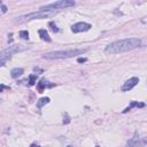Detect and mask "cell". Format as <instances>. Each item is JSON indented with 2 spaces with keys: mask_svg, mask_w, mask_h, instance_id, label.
I'll use <instances>...</instances> for the list:
<instances>
[{
  "mask_svg": "<svg viewBox=\"0 0 147 147\" xmlns=\"http://www.w3.org/2000/svg\"><path fill=\"white\" fill-rule=\"evenodd\" d=\"M141 46V40L139 38L132 37V38H125L121 40H116L114 43H110L106 46L105 52L107 54H121L124 52H129L135 48H138Z\"/></svg>",
  "mask_w": 147,
  "mask_h": 147,
  "instance_id": "cell-1",
  "label": "cell"
},
{
  "mask_svg": "<svg viewBox=\"0 0 147 147\" xmlns=\"http://www.w3.org/2000/svg\"><path fill=\"white\" fill-rule=\"evenodd\" d=\"M88 52V48H74V50H66V51H54V52H48L43 55L44 59L47 60H54V59H68V57H74L76 55H80Z\"/></svg>",
  "mask_w": 147,
  "mask_h": 147,
  "instance_id": "cell-2",
  "label": "cell"
},
{
  "mask_svg": "<svg viewBox=\"0 0 147 147\" xmlns=\"http://www.w3.org/2000/svg\"><path fill=\"white\" fill-rule=\"evenodd\" d=\"M59 10H38V12H33L23 16H20L15 20L16 23H23L27 21H31V20H41V18H47V17H52L54 15L57 14Z\"/></svg>",
  "mask_w": 147,
  "mask_h": 147,
  "instance_id": "cell-3",
  "label": "cell"
},
{
  "mask_svg": "<svg viewBox=\"0 0 147 147\" xmlns=\"http://www.w3.org/2000/svg\"><path fill=\"white\" fill-rule=\"evenodd\" d=\"M75 6V1L73 0H60V1H55L45 6H41L39 8V10H59L62 8H68V7H73Z\"/></svg>",
  "mask_w": 147,
  "mask_h": 147,
  "instance_id": "cell-4",
  "label": "cell"
},
{
  "mask_svg": "<svg viewBox=\"0 0 147 147\" xmlns=\"http://www.w3.org/2000/svg\"><path fill=\"white\" fill-rule=\"evenodd\" d=\"M91 28H92L91 24H89V23H86V22H78V23H75V24L71 27V30H73V32L78 33V32L89 31Z\"/></svg>",
  "mask_w": 147,
  "mask_h": 147,
  "instance_id": "cell-5",
  "label": "cell"
},
{
  "mask_svg": "<svg viewBox=\"0 0 147 147\" xmlns=\"http://www.w3.org/2000/svg\"><path fill=\"white\" fill-rule=\"evenodd\" d=\"M139 83V78L138 77H132V78H130V79H128L127 82H125L124 84H123V86H122V91L123 92H127V91H130L132 88H135L137 84Z\"/></svg>",
  "mask_w": 147,
  "mask_h": 147,
  "instance_id": "cell-6",
  "label": "cell"
},
{
  "mask_svg": "<svg viewBox=\"0 0 147 147\" xmlns=\"http://www.w3.org/2000/svg\"><path fill=\"white\" fill-rule=\"evenodd\" d=\"M139 140H140V138H139V135L136 132L135 133V136H133V138H131V140L130 141H128V147H138L139 145H140V142H139Z\"/></svg>",
  "mask_w": 147,
  "mask_h": 147,
  "instance_id": "cell-7",
  "label": "cell"
},
{
  "mask_svg": "<svg viewBox=\"0 0 147 147\" xmlns=\"http://www.w3.org/2000/svg\"><path fill=\"white\" fill-rule=\"evenodd\" d=\"M133 107H139V108H142V107H145V103H144V102H138V101H131L130 106L125 108V109L123 110V113H128V112H129V110H131Z\"/></svg>",
  "mask_w": 147,
  "mask_h": 147,
  "instance_id": "cell-8",
  "label": "cell"
},
{
  "mask_svg": "<svg viewBox=\"0 0 147 147\" xmlns=\"http://www.w3.org/2000/svg\"><path fill=\"white\" fill-rule=\"evenodd\" d=\"M38 33H39V36H40V38L43 39L44 41H47V43H51V37H50V35H48V32H47V30L46 29H40L39 31H38Z\"/></svg>",
  "mask_w": 147,
  "mask_h": 147,
  "instance_id": "cell-9",
  "label": "cell"
},
{
  "mask_svg": "<svg viewBox=\"0 0 147 147\" xmlns=\"http://www.w3.org/2000/svg\"><path fill=\"white\" fill-rule=\"evenodd\" d=\"M23 73H24V69H23V68H14V69H12V71H10V76H12L13 78H17V77H20V76H22Z\"/></svg>",
  "mask_w": 147,
  "mask_h": 147,
  "instance_id": "cell-10",
  "label": "cell"
},
{
  "mask_svg": "<svg viewBox=\"0 0 147 147\" xmlns=\"http://www.w3.org/2000/svg\"><path fill=\"white\" fill-rule=\"evenodd\" d=\"M45 88H48V85H47V82H46L45 79H40V82L38 83V85H37L38 92H39V93H43V91H44V89H45Z\"/></svg>",
  "mask_w": 147,
  "mask_h": 147,
  "instance_id": "cell-11",
  "label": "cell"
},
{
  "mask_svg": "<svg viewBox=\"0 0 147 147\" xmlns=\"http://www.w3.org/2000/svg\"><path fill=\"white\" fill-rule=\"evenodd\" d=\"M50 101H51V99L48 98V97H45V98H41V99H39L38 101H37V107L40 109L41 107L44 106V105H47V103H50Z\"/></svg>",
  "mask_w": 147,
  "mask_h": 147,
  "instance_id": "cell-12",
  "label": "cell"
},
{
  "mask_svg": "<svg viewBox=\"0 0 147 147\" xmlns=\"http://www.w3.org/2000/svg\"><path fill=\"white\" fill-rule=\"evenodd\" d=\"M20 37L22 38V39H29V32H28V30H21L20 31Z\"/></svg>",
  "mask_w": 147,
  "mask_h": 147,
  "instance_id": "cell-13",
  "label": "cell"
},
{
  "mask_svg": "<svg viewBox=\"0 0 147 147\" xmlns=\"http://www.w3.org/2000/svg\"><path fill=\"white\" fill-rule=\"evenodd\" d=\"M37 82V75L32 74L29 76V85H33V84Z\"/></svg>",
  "mask_w": 147,
  "mask_h": 147,
  "instance_id": "cell-14",
  "label": "cell"
},
{
  "mask_svg": "<svg viewBox=\"0 0 147 147\" xmlns=\"http://www.w3.org/2000/svg\"><path fill=\"white\" fill-rule=\"evenodd\" d=\"M50 27H51V30L53 32H59V29H57V27H56V24L54 22H50Z\"/></svg>",
  "mask_w": 147,
  "mask_h": 147,
  "instance_id": "cell-15",
  "label": "cell"
},
{
  "mask_svg": "<svg viewBox=\"0 0 147 147\" xmlns=\"http://www.w3.org/2000/svg\"><path fill=\"white\" fill-rule=\"evenodd\" d=\"M9 89H10L9 86H6V85H4V84H0V92H3L5 90H9Z\"/></svg>",
  "mask_w": 147,
  "mask_h": 147,
  "instance_id": "cell-16",
  "label": "cell"
},
{
  "mask_svg": "<svg viewBox=\"0 0 147 147\" xmlns=\"http://www.w3.org/2000/svg\"><path fill=\"white\" fill-rule=\"evenodd\" d=\"M77 61L79 62V63H84V62H86V61H88V59H85V57H79Z\"/></svg>",
  "mask_w": 147,
  "mask_h": 147,
  "instance_id": "cell-17",
  "label": "cell"
},
{
  "mask_svg": "<svg viewBox=\"0 0 147 147\" xmlns=\"http://www.w3.org/2000/svg\"><path fill=\"white\" fill-rule=\"evenodd\" d=\"M33 70H35V71H37V73H43V71H44L43 69H39V68H37V67H35V68H33Z\"/></svg>",
  "mask_w": 147,
  "mask_h": 147,
  "instance_id": "cell-18",
  "label": "cell"
},
{
  "mask_svg": "<svg viewBox=\"0 0 147 147\" xmlns=\"http://www.w3.org/2000/svg\"><path fill=\"white\" fill-rule=\"evenodd\" d=\"M1 9H3V13H6V12H7V7H6V6H3Z\"/></svg>",
  "mask_w": 147,
  "mask_h": 147,
  "instance_id": "cell-19",
  "label": "cell"
},
{
  "mask_svg": "<svg viewBox=\"0 0 147 147\" xmlns=\"http://www.w3.org/2000/svg\"><path fill=\"white\" fill-rule=\"evenodd\" d=\"M67 147H74V146H67Z\"/></svg>",
  "mask_w": 147,
  "mask_h": 147,
  "instance_id": "cell-20",
  "label": "cell"
},
{
  "mask_svg": "<svg viewBox=\"0 0 147 147\" xmlns=\"http://www.w3.org/2000/svg\"><path fill=\"white\" fill-rule=\"evenodd\" d=\"M97 147H99V146H97Z\"/></svg>",
  "mask_w": 147,
  "mask_h": 147,
  "instance_id": "cell-21",
  "label": "cell"
}]
</instances>
